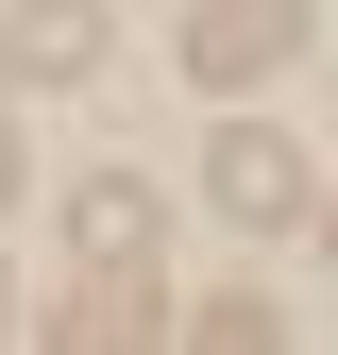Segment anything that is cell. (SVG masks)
Listing matches in <instances>:
<instances>
[{
    "instance_id": "ba28073f",
    "label": "cell",
    "mask_w": 338,
    "mask_h": 355,
    "mask_svg": "<svg viewBox=\"0 0 338 355\" xmlns=\"http://www.w3.org/2000/svg\"><path fill=\"white\" fill-rule=\"evenodd\" d=\"M321 254H338V187H321Z\"/></svg>"
},
{
    "instance_id": "9c48e42d",
    "label": "cell",
    "mask_w": 338,
    "mask_h": 355,
    "mask_svg": "<svg viewBox=\"0 0 338 355\" xmlns=\"http://www.w3.org/2000/svg\"><path fill=\"white\" fill-rule=\"evenodd\" d=\"M0 322H17V271H0Z\"/></svg>"
},
{
    "instance_id": "277c9868",
    "label": "cell",
    "mask_w": 338,
    "mask_h": 355,
    "mask_svg": "<svg viewBox=\"0 0 338 355\" xmlns=\"http://www.w3.org/2000/svg\"><path fill=\"white\" fill-rule=\"evenodd\" d=\"M152 322H169V288H152V271H84V288L51 304V338H68V355H136Z\"/></svg>"
},
{
    "instance_id": "8992f818",
    "label": "cell",
    "mask_w": 338,
    "mask_h": 355,
    "mask_svg": "<svg viewBox=\"0 0 338 355\" xmlns=\"http://www.w3.org/2000/svg\"><path fill=\"white\" fill-rule=\"evenodd\" d=\"M186 338H220V355H271V338H287V304H271V288H203V304H186Z\"/></svg>"
},
{
    "instance_id": "52a82bcc",
    "label": "cell",
    "mask_w": 338,
    "mask_h": 355,
    "mask_svg": "<svg viewBox=\"0 0 338 355\" xmlns=\"http://www.w3.org/2000/svg\"><path fill=\"white\" fill-rule=\"evenodd\" d=\"M17 169H34V153H17V119H0V220H17Z\"/></svg>"
},
{
    "instance_id": "6da1fadb",
    "label": "cell",
    "mask_w": 338,
    "mask_h": 355,
    "mask_svg": "<svg viewBox=\"0 0 338 355\" xmlns=\"http://www.w3.org/2000/svg\"><path fill=\"white\" fill-rule=\"evenodd\" d=\"M305 0H203V17H186V85H220V102H254V85H271V68H305Z\"/></svg>"
},
{
    "instance_id": "5b68a950",
    "label": "cell",
    "mask_w": 338,
    "mask_h": 355,
    "mask_svg": "<svg viewBox=\"0 0 338 355\" xmlns=\"http://www.w3.org/2000/svg\"><path fill=\"white\" fill-rule=\"evenodd\" d=\"M0 51H17V85H84V68H102V0H17Z\"/></svg>"
},
{
    "instance_id": "3957f363",
    "label": "cell",
    "mask_w": 338,
    "mask_h": 355,
    "mask_svg": "<svg viewBox=\"0 0 338 355\" xmlns=\"http://www.w3.org/2000/svg\"><path fill=\"white\" fill-rule=\"evenodd\" d=\"M68 237H84V271H152V237H169V203L136 187V169H102V187H68Z\"/></svg>"
},
{
    "instance_id": "30bf717a",
    "label": "cell",
    "mask_w": 338,
    "mask_h": 355,
    "mask_svg": "<svg viewBox=\"0 0 338 355\" xmlns=\"http://www.w3.org/2000/svg\"><path fill=\"white\" fill-rule=\"evenodd\" d=\"M0 85H17V51H0Z\"/></svg>"
},
{
    "instance_id": "7a4b0ae2",
    "label": "cell",
    "mask_w": 338,
    "mask_h": 355,
    "mask_svg": "<svg viewBox=\"0 0 338 355\" xmlns=\"http://www.w3.org/2000/svg\"><path fill=\"white\" fill-rule=\"evenodd\" d=\"M203 203H220L237 237H287V220H321V187H305V153H287L271 119H220V153H203Z\"/></svg>"
}]
</instances>
